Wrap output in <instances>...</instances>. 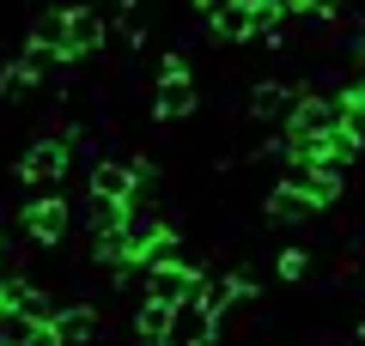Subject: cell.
Here are the masks:
<instances>
[{"mask_svg":"<svg viewBox=\"0 0 365 346\" xmlns=\"http://www.w3.org/2000/svg\"><path fill=\"white\" fill-rule=\"evenodd\" d=\"M146 273V298H158V304H189V298L201 292V268L195 261H177V268H140Z\"/></svg>","mask_w":365,"mask_h":346,"instance_id":"4","label":"cell"},{"mask_svg":"<svg viewBox=\"0 0 365 346\" xmlns=\"http://www.w3.org/2000/svg\"><path fill=\"white\" fill-rule=\"evenodd\" d=\"M98 310H55L49 316V334H55V346H91L98 340Z\"/></svg>","mask_w":365,"mask_h":346,"instance_id":"8","label":"cell"},{"mask_svg":"<svg viewBox=\"0 0 365 346\" xmlns=\"http://www.w3.org/2000/svg\"><path fill=\"white\" fill-rule=\"evenodd\" d=\"M311 213H317V201H311V194H299V189H287V182L268 194V219H274V225H304Z\"/></svg>","mask_w":365,"mask_h":346,"instance_id":"10","label":"cell"},{"mask_svg":"<svg viewBox=\"0 0 365 346\" xmlns=\"http://www.w3.org/2000/svg\"><path fill=\"white\" fill-rule=\"evenodd\" d=\"M110 37V19L98 6H67L61 13V61H79V55H98Z\"/></svg>","mask_w":365,"mask_h":346,"instance_id":"2","label":"cell"},{"mask_svg":"<svg viewBox=\"0 0 365 346\" xmlns=\"http://www.w3.org/2000/svg\"><path fill=\"white\" fill-rule=\"evenodd\" d=\"M304 268H311V256H304V249H280V261H274V273H280V280H304Z\"/></svg>","mask_w":365,"mask_h":346,"instance_id":"13","label":"cell"},{"mask_svg":"<svg viewBox=\"0 0 365 346\" xmlns=\"http://www.w3.org/2000/svg\"><path fill=\"white\" fill-rule=\"evenodd\" d=\"M287 110H292V85H280V79H268V85L250 91V115H256V122H287Z\"/></svg>","mask_w":365,"mask_h":346,"instance_id":"9","label":"cell"},{"mask_svg":"<svg viewBox=\"0 0 365 346\" xmlns=\"http://www.w3.org/2000/svg\"><path fill=\"white\" fill-rule=\"evenodd\" d=\"M177 261H182V237L165 225V231L153 237V243L140 249V268H177Z\"/></svg>","mask_w":365,"mask_h":346,"instance_id":"11","label":"cell"},{"mask_svg":"<svg viewBox=\"0 0 365 346\" xmlns=\"http://www.w3.org/2000/svg\"><path fill=\"white\" fill-rule=\"evenodd\" d=\"M329 128H341V103L335 98H292L287 134H329Z\"/></svg>","mask_w":365,"mask_h":346,"instance_id":"6","label":"cell"},{"mask_svg":"<svg viewBox=\"0 0 365 346\" xmlns=\"http://www.w3.org/2000/svg\"><path fill=\"white\" fill-rule=\"evenodd\" d=\"M134 194H140V182H134L128 164H116V158H98L91 164V201H122L128 206Z\"/></svg>","mask_w":365,"mask_h":346,"instance_id":"7","label":"cell"},{"mask_svg":"<svg viewBox=\"0 0 365 346\" xmlns=\"http://www.w3.org/2000/svg\"><path fill=\"white\" fill-rule=\"evenodd\" d=\"M195 6H201V13H220V6H225V0H195Z\"/></svg>","mask_w":365,"mask_h":346,"instance_id":"15","label":"cell"},{"mask_svg":"<svg viewBox=\"0 0 365 346\" xmlns=\"http://www.w3.org/2000/svg\"><path fill=\"white\" fill-rule=\"evenodd\" d=\"M134 328H140V340H165V328H170V304L146 298V304L134 310Z\"/></svg>","mask_w":365,"mask_h":346,"instance_id":"12","label":"cell"},{"mask_svg":"<svg viewBox=\"0 0 365 346\" xmlns=\"http://www.w3.org/2000/svg\"><path fill=\"white\" fill-rule=\"evenodd\" d=\"M13 346H55V334H49V328H25Z\"/></svg>","mask_w":365,"mask_h":346,"instance_id":"14","label":"cell"},{"mask_svg":"<svg viewBox=\"0 0 365 346\" xmlns=\"http://www.w3.org/2000/svg\"><path fill=\"white\" fill-rule=\"evenodd\" d=\"M0 261H6V243H0Z\"/></svg>","mask_w":365,"mask_h":346,"instance_id":"16","label":"cell"},{"mask_svg":"<svg viewBox=\"0 0 365 346\" xmlns=\"http://www.w3.org/2000/svg\"><path fill=\"white\" fill-rule=\"evenodd\" d=\"M153 115L158 122H182V115H195V73L170 55L165 73H158V91H153Z\"/></svg>","mask_w":365,"mask_h":346,"instance_id":"3","label":"cell"},{"mask_svg":"<svg viewBox=\"0 0 365 346\" xmlns=\"http://www.w3.org/2000/svg\"><path fill=\"white\" fill-rule=\"evenodd\" d=\"M67 201H61V189L55 194H31V206H25V231L37 237V243H61L67 237Z\"/></svg>","mask_w":365,"mask_h":346,"instance_id":"5","label":"cell"},{"mask_svg":"<svg viewBox=\"0 0 365 346\" xmlns=\"http://www.w3.org/2000/svg\"><path fill=\"white\" fill-rule=\"evenodd\" d=\"M0 346H6V340H0Z\"/></svg>","mask_w":365,"mask_h":346,"instance_id":"17","label":"cell"},{"mask_svg":"<svg viewBox=\"0 0 365 346\" xmlns=\"http://www.w3.org/2000/svg\"><path fill=\"white\" fill-rule=\"evenodd\" d=\"M67 164H73V146L67 140H37L25 158H19V182H25L31 194H55L67 177Z\"/></svg>","mask_w":365,"mask_h":346,"instance_id":"1","label":"cell"}]
</instances>
